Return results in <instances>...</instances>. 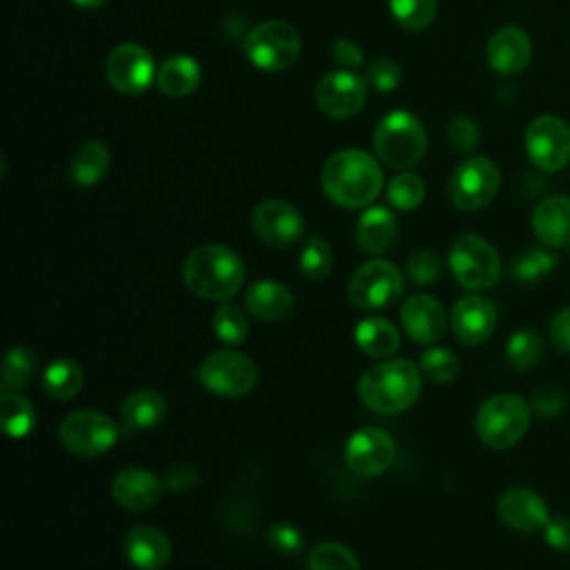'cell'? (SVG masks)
I'll list each match as a JSON object with an SVG mask.
<instances>
[{
    "instance_id": "cell-20",
    "label": "cell",
    "mask_w": 570,
    "mask_h": 570,
    "mask_svg": "<svg viewBox=\"0 0 570 570\" xmlns=\"http://www.w3.org/2000/svg\"><path fill=\"white\" fill-rule=\"evenodd\" d=\"M486 54L493 72L502 76H517L533 58V43L522 28L508 25L491 36Z\"/></svg>"
},
{
    "instance_id": "cell-22",
    "label": "cell",
    "mask_w": 570,
    "mask_h": 570,
    "mask_svg": "<svg viewBox=\"0 0 570 570\" xmlns=\"http://www.w3.org/2000/svg\"><path fill=\"white\" fill-rule=\"evenodd\" d=\"M123 544L130 563L139 570H163L172 561V541L156 526H134Z\"/></svg>"
},
{
    "instance_id": "cell-8",
    "label": "cell",
    "mask_w": 570,
    "mask_h": 570,
    "mask_svg": "<svg viewBox=\"0 0 570 570\" xmlns=\"http://www.w3.org/2000/svg\"><path fill=\"white\" fill-rule=\"evenodd\" d=\"M406 274L397 265L384 259L363 263L348 283L350 304L359 310H384L395 306L406 288Z\"/></svg>"
},
{
    "instance_id": "cell-28",
    "label": "cell",
    "mask_w": 570,
    "mask_h": 570,
    "mask_svg": "<svg viewBox=\"0 0 570 570\" xmlns=\"http://www.w3.org/2000/svg\"><path fill=\"white\" fill-rule=\"evenodd\" d=\"M354 341L359 350L374 359L393 357L402 348L399 330L382 317H368L354 328Z\"/></svg>"
},
{
    "instance_id": "cell-26",
    "label": "cell",
    "mask_w": 570,
    "mask_h": 570,
    "mask_svg": "<svg viewBox=\"0 0 570 570\" xmlns=\"http://www.w3.org/2000/svg\"><path fill=\"white\" fill-rule=\"evenodd\" d=\"M167 417V402L156 391H139L132 393L121 404V428L128 435H136L150 430Z\"/></svg>"
},
{
    "instance_id": "cell-40",
    "label": "cell",
    "mask_w": 570,
    "mask_h": 570,
    "mask_svg": "<svg viewBox=\"0 0 570 570\" xmlns=\"http://www.w3.org/2000/svg\"><path fill=\"white\" fill-rule=\"evenodd\" d=\"M419 370L432 384H450L459 374V359L448 348H430L421 354Z\"/></svg>"
},
{
    "instance_id": "cell-30",
    "label": "cell",
    "mask_w": 570,
    "mask_h": 570,
    "mask_svg": "<svg viewBox=\"0 0 570 570\" xmlns=\"http://www.w3.org/2000/svg\"><path fill=\"white\" fill-rule=\"evenodd\" d=\"M43 388L56 402L74 399L83 388V370L72 359H58L47 365L43 374Z\"/></svg>"
},
{
    "instance_id": "cell-18",
    "label": "cell",
    "mask_w": 570,
    "mask_h": 570,
    "mask_svg": "<svg viewBox=\"0 0 570 570\" xmlns=\"http://www.w3.org/2000/svg\"><path fill=\"white\" fill-rule=\"evenodd\" d=\"M497 517L519 533H539L550 519L548 504L530 489H508L497 502Z\"/></svg>"
},
{
    "instance_id": "cell-15",
    "label": "cell",
    "mask_w": 570,
    "mask_h": 570,
    "mask_svg": "<svg viewBox=\"0 0 570 570\" xmlns=\"http://www.w3.org/2000/svg\"><path fill=\"white\" fill-rule=\"evenodd\" d=\"M524 143L530 163L541 172H557L570 161V128L557 117H537Z\"/></svg>"
},
{
    "instance_id": "cell-33",
    "label": "cell",
    "mask_w": 570,
    "mask_h": 570,
    "mask_svg": "<svg viewBox=\"0 0 570 570\" xmlns=\"http://www.w3.org/2000/svg\"><path fill=\"white\" fill-rule=\"evenodd\" d=\"M544 357V341L537 330L522 328L506 343V359L515 372H530Z\"/></svg>"
},
{
    "instance_id": "cell-37",
    "label": "cell",
    "mask_w": 570,
    "mask_h": 570,
    "mask_svg": "<svg viewBox=\"0 0 570 570\" xmlns=\"http://www.w3.org/2000/svg\"><path fill=\"white\" fill-rule=\"evenodd\" d=\"M308 570H361V566L348 546L324 541L308 552Z\"/></svg>"
},
{
    "instance_id": "cell-12",
    "label": "cell",
    "mask_w": 570,
    "mask_h": 570,
    "mask_svg": "<svg viewBox=\"0 0 570 570\" xmlns=\"http://www.w3.org/2000/svg\"><path fill=\"white\" fill-rule=\"evenodd\" d=\"M315 101L330 119H352L368 101V80L352 69L328 72L315 89Z\"/></svg>"
},
{
    "instance_id": "cell-31",
    "label": "cell",
    "mask_w": 570,
    "mask_h": 570,
    "mask_svg": "<svg viewBox=\"0 0 570 570\" xmlns=\"http://www.w3.org/2000/svg\"><path fill=\"white\" fill-rule=\"evenodd\" d=\"M0 421L12 439H25L36 428V408L19 393L6 391L0 395Z\"/></svg>"
},
{
    "instance_id": "cell-3",
    "label": "cell",
    "mask_w": 570,
    "mask_h": 570,
    "mask_svg": "<svg viewBox=\"0 0 570 570\" xmlns=\"http://www.w3.org/2000/svg\"><path fill=\"white\" fill-rule=\"evenodd\" d=\"M421 395V370L406 359L382 361L368 368L359 382V397L365 408L379 415L410 410Z\"/></svg>"
},
{
    "instance_id": "cell-43",
    "label": "cell",
    "mask_w": 570,
    "mask_h": 570,
    "mask_svg": "<svg viewBox=\"0 0 570 570\" xmlns=\"http://www.w3.org/2000/svg\"><path fill=\"white\" fill-rule=\"evenodd\" d=\"M365 80L370 87L382 94H391L399 87L402 83V67L393 58H376L365 74Z\"/></svg>"
},
{
    "instance_id": "cell-1",
    "label": "cell",
    "mask_w": 570,
    "mask_h": 570,
    "mask_svg": "<svg viewBox=\"0 0 570 570\" xmlns=\"http://www.w3.org/2000/svg\"><path fill=\"white\" fill-rule=\"evenodd\" d=\"M326 197L341 208L357 210L374 204L384 187V172L363 150H341L321 169Z\"/></svg>"
},
{
    "instance_id": "cell-11",
    "label": "cell",
    "mask_w": 570,
    "mask_h": 570,
    "mask_svg": "<svg viewBox=\"0 0 570 570\" xmlns=\"http://www.w3.org/2000/svg\"><path fill=\"white\" fill-rule=\"evenodd\" d=\"M199 382L219 397H245L256 386V365L241 352L219 350L201 363Z\"/></svg>"
},
{
    "instance_id": "cell-19",
    "label": "cell",
    "mask_w": 570,
    "mask_h": 570,
    "mask_svg": "<svg viewBox=\"0 0 570 570\" xmlns=\"http://www.w3.org/2000/svg\"><path fill=\"white\" fill-rule=\"evenodd\" d=\"M402 324L415 343L430 346L446 335L448 317L441 304L430 295H410L402 308Z\"/></svg>"
},
{
    "instance_id": "cell-2",
    "label": "cell",
    "mask_w": 570,
    "mask_h": 570,
    "mask_svg": "<svg viewBox=\"0 0 570 570\" xmlns=\"http://www.w3.org/2000/svg\"><path fill=\"white\" fill-rule=\"evenodd\" d=\"M183 278L189 293L206 302H228L241 293L245 283V263L228 245L206 243L187 254Z\"/></svg>"
},
{
    "instance_id": "cell-16",
    "label": "cell",
    "mask_w": 570,
    "mask_h": 570,
    "mask_svg": "<svg viewBox=\"0 0 570 570\" xmlns=\"http://www.w3.org/2000/svg\"><path fill=\"white\" fill-rule=\"evenodd\" d=\"M252 230L270 248H291L304 237L306 219L293 204L270 199L254 208Z\"/></svg>"
},
{
    "instance_id": "cell-4",
    "label": "cell",
    "mask_w": 570,
    "mask_h": 570,
    "mask_svg": "<svg viewBox=\"0 0 570 570\" xmlns=\"http://www.w3.org/2000/svg\"><path fill=\"white\" fill-rule=\"evenodd\" d=\"M374 152L393 169L419 165L428 152V136L421 121L410 112H393L372 134Z\"/></svg>"
},
{
    "instance_id": "cell-10",
    "label": "cell",
    "mask_w": 570,
    "mask_h": 570,
    "mask_svg": "<svg viewBox=\"0 0 570 570\" xmlns=\"http://www.w3.org/2000/svg\"><path fill=\"white\" fill-rule=\"evenodd\" d=\"M119 426L103 413L76 410L58 428L61 443L76 457H101L119 441Z\"/></svg>"
},
{
    "instance_id": "cell-50",
    "label": "cell",
    "mask_w": 570,
    "mask_h": 570,
    "mask_svg": "<svg viewBox=\"0 0 570 570\" xmlns=\"http://www.w3.org/2000/svg\"><path fill=\"white\" fill-rule=\"evenodd\" d=\"M72 3L80 10H99L108 3V0H72Z\"/></svg>"
},
{
    "instance_id": "cell-29",
    "label": "cell",
    "mask_w": 570,
    "mask_h": 570,
    "mask_svg": "<svg viewBox=\"0 0 570 570\" xmlns=\"http://www.w3.org/2000/svg\"><path fill=\"white\" fill-rule=\"evenodd\" d=\"M110 150L106 143L101 141H85L74 158H72V167H69V174H72V180L80 187H91L97 185L99 180H103V176L108 174L110 169Z\"/></svg>"
},
{
    "instance_id": "cell-48",
    "label": "cell",
    "mask_w": 570,
    "mask_h": 570,
    "mask_svg": "<svg viewBox=\"0 0 570 570\" xmlns=\"http://www.w3.org/2000/svg\"><path fill=\"white\" fill-rule=\"evenodd\" d=\"M541 533H544L546 544L552 550L570 552V519L568 517H550Z\"/></svg>"
},
{
    "instance_id": "cell-21",
    "label": "cell",
    "mask_w": 570,
    "mask_h": 570,
    "mask_svg": "<svg viewBox=\"0 0 570 570\" xmlns=\"http://www.w3.org/2000/svg\"><path fill=\"white\" fill-rule=\"evenodd\" d=\"M163 482L147 468L132 465L117 474L112 484V495L119 506L128 511H147L163 495Z\"/></svg>"
},
{
    "instance_id": "cell-23",
    "label": "cell",
    "mask_w": 570,
    "mask_h": 570,
    "mask_svg": "<svg viewBox=\"0 0 570 570\" xmlns=\"http://www.w3.org/2000/svg\"><path fill=\"white\" fill-rule=\"evenodd\" d=\"M533 232L546 248H570V197L544 199L533 212Z\"/></svg>"
},
{
    "instance_id": "cell-17",
    "label": "cell",
    "mask_w": 570,
    "mask_h": 570,
    "mask_svg": "<svg viewBox=\"0 0 570 570\" xmlns=\"http://www.w3.org/2000/svg\"><path fill=\"white\" fill-rule=\"evenodd\" d=\"M450 328L463 346H482L497 328V306L489 297L468 295L454 304Z\"/></svg>"
},
{
    "instance_id": "cell-47",
    "label": "cell",
    "mask_w": 570,
    "mask_h": 570,
    "mask_svg": "<svg viewBox=\"0 0 570 570\" xmlns=\"http://www.w3.org/2000/svg\"><path fill=\"white\" fill-rule=\"evenodd\" d=\"M199 484V470L195 465L178 463L172 465L167 478H165V489L172 493H187L189 489H195Z\"/></svg>"
},
{
    "instance_id": "cell-49",
    "label": "cell",
    "mask_w": 570,
    "mask_h": 570,
    "mask_svg": "<svg viewBox=\"0 0 570 570\" xmlns=\"http://www.w3.org/2000/svg\"><path fill=\"white\" fill-rule=\"evenodd\" d=\"M332 58L337 63H341L346 69H354V67L363 65L361 47H357L352 41H346V39L332 43Z\"/></svg>"
},
{
    "instance_id": "cell-5",
    "label": "cell",
    "mask_w": 570,
    "mask_h": 570,
    "mask_svg": "<svg viewBox=\"0 0 570 570\" xmlns=\"http://www.w3.org/2000/svg\"><path fill=\"white\" fill-rule=\"evenodd\" d=\"M530 404L511 393L486 399L474 419V430L482 443L493 450H508L517 446L530 428Z\"/></svg>"
},
{
    "instance_id": "cell-35",
    "label": "cell",
    "mask_w": 570,
    "mask_h": 570,
    "mask_svg": "<svg viewBox=\"0 0 570 570\" xmlns=\"http://www.w3.org/2000/svg\"><path fill=\"white\" fill-rule=\"evenodd\" d=\"M437 0H388L393 19L408 32H424L437 19Z\"/></svg>"
},
{
    "instance_id": "cell-9",
    "label": "cell",
    "mask_w": 570,
    "mask_h": 570,
    "mask_svg": "<svg viewBox=\"0 0 570 570\" xmlns=\"http://www.w3.org/2000/svg\"><path fill=\"white\" fill-rule=\"evenodd\" d=\"M502 172L486 156H470L457 165L448 183L450 204L461 212L486 208L500 193Z\"/></svg>"
},
{
    "instance_id": "cell-46",
    "label": "cell",
    "mask_w": 570,
    "mask_h": 570,
    "mask_svg": "<svg viewBox=\"0 0 570 570\" xmlns=\"http://www.w3.org/2000/svg\"><path fill=\"white\" fill-rule=\"evenodd\" d=\"M548 335H550V343L557 352L570 354V306L555 313V317L550 319V326H548Z\"/></svg>"
},
{
    "instance_id": "cell-13",
    "label": "cell",
    "mask_w": 570,
    "mask_h": 570,
    "mask_svg": "<svg viewBox=\"0 0 570 570\" xmlns=\"http://www.w3.org/2000/svg\"><path fill=\"white\" fill-rule=\"evenodd\" d=\"M397 454L395 439L376 426H365L352 432L346 443V463L359 478H379L384 474Z\"/></svg>"
},
{
    "instance_id": "cell-25",
    "label": "cell",
    "mask_w": 570,
    "mask_h": 570,
    "mask_svg": "<svg viewBox=\"0 0 570 570\" xmlns=\"http://www.w3.org/2000/svg\"><path fill=\"white\" fill-rule=\"evenodd\" d=\"M245 308L252 317L261 321H278L293 313L295 297L283 283L256 281L245 293Z\"/></svg>"
},
{
    "instance_id": "cell-7",
    "label": "cell",
    "mask_w": 570,
    "mask_h": 570,
    "mask_svg": "<svg viewBox=\"0 0 570 570\" xmlns=\"http://www.w3.org/2000/svg\"><path fill=\"white\" fill-rule=\"evenodd\" d=\"M248 61L261 72H285L302 56V36L285 21H265L250 30L243 43Z\"/></svg>"
},
{
    "instance_id": "cell-14",
    "label": "cell",
    "mask_w": 570,
    "mask_h": 570,
    "mask_svg": "<svg viewBox=\"0 0 570 570\" xmlns=\"http://www.w3.org/2000/svg\"><path fill=\"white\" fill-rule=\"evenodd\" d=\"M156 74L158 69L152 54L136 43L114 47L106 61V76L110 85L125 97H139V94L147 91L150 85L156 83Z\"/></svg>"
},
{
    "instance_id": "cell-24",
    "label": "cell",
    "mask_w": 570,
    "mask_h": 570,
    "mask_svg": "<svg viewBox=\"0 0 570 570\" xmlns=\"http://www.w3.org/2000/svg\"><path fill=\"white\" fill-rule=\"evenodd\" d=\"M354 239H357V245L361 248V252H365V254L388 252L397 239L395 215L384 206H374V208L365 210L357 223Z\"/></svg>"
},
{
    "instance_id": "cell-36",
    "label": "cell",
    "mask_w": 570,
    "mask_h": 570,
    "mask_svg": "<svg viewBox=\"0 0 570 570\" xmlns=\"http://www.w3.org/2000/svg\"><path fill=\"white\" fill-rule=\"evenodd\" d=\"M386 193H388V201L393 208H397L402 212H410L424 204L426 183L421 176H417L413 172H402L391 180Z\"/></svg>"
},
{
    "instance_id": "cell-42",
    "label": "cell",
    "mask_w": 570,
    "mask_h": 570,
    "mask_svg": "<svg viewBox=\"0 0 570 570\" xmlns=\"http://www.w3.org/2000/svg\"><path fill=\"white\" fill-rule=\"evenodd\" d=\"M566 404H568V397L561 388L552 386V384H546L541 388H537L530 397V410L541 417V419H557L563 410H566Z\"/></svg>"
},
{
    "instance_id": "cell-34",
    "label": "cell",
    "mask_w": 570,
    "mask_h": 570,
    "mask_svg": "<svg viewBox=\"0 0 570 570\" xmlns=\"http://www.w3.org/2000/svg\"><path fill=\"white\" fill-rule=\"evenodd\" d=\"M557 267V256L548 250H526L522 254H517L511 265H508V274L515 283H524V285H533L539 283L541 278L550 276Z\"/></svg>"
},
{
    "instance_id": "cell-6",
    "label": "cell",
    "mask_w": 570,
    "mask_h": 570,
    "mask_svg": "<svg viewBox=\"0 0 570 570\" xmlns=\"http://www.w3.org/2000/svg\"><path fill=\"white\" fill-rule=\"evenodd\" d=\"M448 265L457 283L465 291H491L502 278V259L497 250L478 234H461L448 256Z\"/></svg>"
},
{
    "instance_id": "cell-39",
    "label": "cell",
    "mask_w": 570,
    "mask_h": 570,
    "mask_svg": "<svg viewBox=\"0 0 570 570\" xmlns=\"http://www.w3.org/2000/svg\"><path fill=\"white\" fill-rule=\"evenodd\" d=\"M212 328H215V335L228 343V346H241L248 335H250V328H248V317L245 313L234 306V304H226L215 313L212 317Z\"/></svg>"
},
{
    "instance_id": "cell-38",
    "label": "cell",
    "mask_w": 570,
    "mask_h": 570,
    "mask_svg": "<svg viewBox=\"0 0 570 570\" xmlns=\"http://www.w3.org/2000/svg\"><path fill=\"white\" fill-rule=\"evenodd\" d=\"M332 265H335V254L328 241L321 237H310L299 256L302 272L313 281H324L330 276Z\"/></svg>"
},
{
    "instance_id": "cell-44",
    "label": "cell",
    "mask_w": 570,
    "mask_h": 570,
    "mask_svg": "<svg viewBox=\"0 0 570 570\" xmlns=\"http://www.w3.org/2000/svg\"><path fill=\"white\" fill-rule=\"evenodd\" d=\"M448 139L452 143V147L461 154H470L478 150L480 141H482V132L480 125L470 117H457L452 119L450 128H448Z\"/></svg>"
},
{
    "instance_id": "cell-27",
    "label": "cell",
    "mask_w": 570,
    "mask_h": 570,
    "mask_svg": "<svg viewBox=\"0 0 570 570\" xmlns=\"http://www.w3.org/2000/svg\"><path fill=\"white\" fill-rule=\"evenodd\" d=\"M201 85V65L185 54L169 56L156 74V87L165 97L180 99L193 94Z\"/></svg>"
},
{
    "instance_id": "cell-32",
    "label": "cell",
    "mask_w": 570,
    "mask_h": 570,
    "mask_svg": "<svg viewBox=\"0 0 570 570\" xmlns=\"http://www.w3.org/2000/svg\"><path fill=\"white\" fill-rule=\"evenodd\" d=\"M39 374V357L28 346H17L3 361V384L8 391H25Z\"/></svg>"
},
{
    "instance_id": "cell-45",
    "label": "cell",
    "mask_w": 570,
    "mask_h": 570,
    "mask_svg": "<svg viewBox=\"0 0 570 570\" xmlns=\"http://www.w3.org/2000/svg\"><path fill=\"white\" fill-rule=\"evenodd\" d=\"M267 546L281 555H295L304 548V533L288 522H278L267 530Z\"/></svg>"
},
{
    "instance_id": "cell-41",
    "label": "cell",
    "mask_w": 570,
    "mask_h": 570,
    "mask_svg": "<svg viewBox=\"0 0 570 570\" xmlns=\"http://www.w3.org/2000/svg\"><path fill=\"white\" fill-rule=\"evenodd\" d=\"M441 272H443V261L432 250H419L406 263V276L413 283H419V285H428V283L439 281Z\"/></svg>"
}]
</instances>
